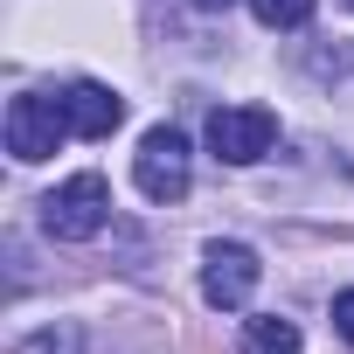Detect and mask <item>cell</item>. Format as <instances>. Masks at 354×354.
I'll return each mask as SVG.
<instances>
[{"instance_id":"obj_1","label":"cell","mask_w":354,"mask_h":354,"mask_svg":"<svg viewBox=\"0 0 354 354\" xmlns=\"http://www.w3.org/2000/svg\"><path fill=\"white\" fill-rule=\"evenodd\" d=\"M104 223H111V188H104V174H70L63 188L42 195V230H49L56 243H91Z\"/></svg>"},{"instance_id":"obj_2","label":"cell","mask_w":354,"mask_h":354,"mask_svg":"<svg viewBox=\"0 0 354 354\" xmlns=\"http://www.w3.org/2000/svg\"><path fill=\"white\" fill-rule=\"evenodd\" d=\"M132 181H139L146 202H181L188 195V139L174 125H153L132 153Z\"/></svg>"},{"instance_id":"obj_3","label":"cell","mask_w":354,"mask_h":354,"mask_svg":"<svg viewBox=\"0 0 354 354\" xmlns=\"http://www.w3.org/2000/svg\"><path fill=\"white\" fill-rule=\"evenodd\" d=\"M70 139V118H63V97H15L8 104V153L21 160V167H35V160H49L56 146Z\"/></svg>"},{"instance_id":"obj_4","label":"cell","mask_w":354,"mask_h":354,"mask_svg":"<svg viewBox=\"0 0 354 354\" xmlns=\"http://www.w3.org/2000/svg\"><path fill=\"white\" fill-rule=\"evenodd\" d=\"M209 146H216V160L250 167V160H264V153L278 146V118H271L264 104H230V111H209Z\"/></svg>"},{"instance_id":"obj_5","label":"cell","mask_w":354,"mask_h":354,"mask_svg":"<svg viewBox=\"0 0 354 354\" xmlns=\"http://www.w3.org/2000/svg\"><path fill=\"white\" fill-rule=\"evenodd\" d=\"M257 278H264V264H257L250 243H209V257H202V299L216 313H243L250 292H257Z\"/></svg>"},{"instance_id":"obj_6","label":"cell","mask_w":354,"mask_h":354,"mask_svg":"<svg viewBox=\"0 0 354 354\" xmlns=\"http://www.w3.org/2000/svg\"><path fill=\"white\" fill-rule=\"evenodd\" d=\"M63 118H70L77 139H111V132L125 125V97L104 91V84H70V91H63Z\"/></svg>"},{"instance_id":"obj_7","label":"cell","mask_w":354,"mask_h":354,"mask_svg":"<svg viewBox=\"0 0 354 354\" xmlns=\"http://www.w3.org/2000/svg\"><path fill=\"white\" fill-rule=\"evenodd\" d=\"M243 354H299L306 340H299V326L292 319H278V313H257V319H243V340H236Z\"/></svg>"},{"instance_id":"obj_8","label":"cell","mask_w":354,"mask_h":354,"mask_svg":"<svg viewBox=\"0 0 354 354\" xmlns=\"http://www.w3.org/2000/svg\"><path fill=\"white\" fill-rule=\"evenodd\" d=\"M250 15L264 28H306L313 21V0H250Z\"/></svg>"},{"instance_id":"obj_9","label":"cell","mask_w":354,"mask_h":354,"mask_svg":"<svg viewBox=\"0 0 354 354\" xmlns=\"http://www.w3.org/2000/svg\"><path fill=\"white\" fill-rule=\"evenodd\" d=\"M15 354H70V333H35V340H21Z\"/></svg>"},{"instance_id":"obj_10","label":"cell","mask_w":354,"mask_h":354,"mask_svg":"<svg viewBox=\"0 0 354 354\" xmlns=\"http://www.w3.org/2000/svg\"><path fill=\"white\" fill-rule=\"evenodd\" d=\"M333 326H340V340L354 347V292H333Z\"/></svg>"},{"instance_id":"obj_11","label":"cell","mask_w":354,"mask_h":354,"mask_svg":"<svg viewBox=\"0 0 354 354\" xmlns=\"http://www.w3.org/2000/svg\"><path fill=\"white\" fill-rule=\"evenodd\" d=\"M195 8H202V15H223V8H230V0H195Z\"/></svg>"},{"instance_id":"obj_12","label":"cell","mask_w":354,"mask_h":354,"mask_svg":"<svg viewBox=\"0 0 354 354\" xmlns=\"http://www.w3.org/2000/svg\"><path fill=\"white\" fill-rule=\"evenodd\" d=\"M347 8H354V0H347Z\"/></svg>"}]
</instances>
